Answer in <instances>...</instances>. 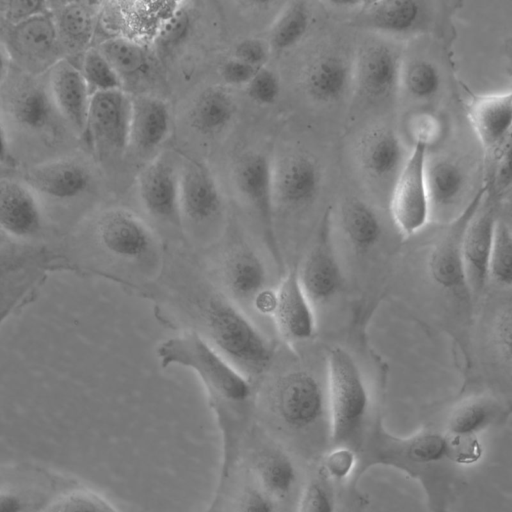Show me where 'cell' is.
<instances>
[{"label": "cell", "mask_w": 512, "mask_h": 512, "mask_svg": "<svg viewBox=\"0 0 512 512\" xmlns=\"http://www.w3.org/2000/svg\"><path fill=\"white\" fill-rule=\"evenodd\" d=\"M156 355L163 368H187L203 385L221 433L220 479L224 482L235 466L252 414L251 380L197 332H185L162 341Z\"/></svg>", "instance_id": "1"}, {"label": "cell", "mask_w": 512, "mask_h": 512, "mask_svg": "<svg viewBox=\"0 0 512 512\" xmlns=\"http://www.w3.org/2000/svg\"><path fill=\"white\" fill-rule=\"evenodd\" d=\"M356 452L354 483L374 466L392 467L420 483L430 512H449L455 465L448 458L445 434L422 430L400 437L378 421Z\"/></svg>", "instance_id": "2"}, {"label": "cell", "mask_w": 512, "mask_h": 512, "mask_svg": "<svg viewBox=\"0 0 512 512\" xmlns=\"http://www.w3.org/2000/svg\"><path fill=\"white\" fill-rule=\"evenodd\" d=\"M204 321L210 344L250 380L269 369L273 345L235 304L211 297L204 308Z\"/></svg>", "instance_id": "3"}, {"label": "cell", "mask_w": 512, "mask_h": 512, "mask_svg": "<svg viewBox=\"0 0 512 512\" xmlns=\"http://www.w3.org/2000/svg\"><path fill=\"white\" fill-rule=\"evenodd\" d=\"M326 366V406L333 446L355 449L370 406L367 384L353 355L341 346L330 347Z\"/></svg>", "instance_id": "4"}, {"label": "cell", "mask_w": 512, "mask_h": 512, "mask_svg": "<svg viewBox=\"0 0 512 512\" xmlns=\"http://www.w3.org/2000/svg\"><path fill=\"white\" fill-rule=\"evenodd\" d=\"M59 249L43 244L0 245V327L37 295L50 272L65 268Z\"/></svg>", "instance_id": "5"}, {"label": "cell", "mask_w": 512, "mask_h": 512, "mask_svg": "<svg viewBox=\"0 0 512 512\" xmlns=\"http://www.w3.org/2000/svg\"><path fill=\"white\" fill-rule=\"evenodd\" d=\"M428 148L415 143L393 182L390 213L394 224L405 238L422 231L432 217L426 180Z\"/></svg>", "instance_id": "6"}, {"label": "cell", "mask_w": 512, "mask_h": 512, "mask_svg": "<svg viewBox=\"0 0 512 512\" xmlns=\"http://www.w3.org/2000/svg\"><path fill=\"white\" fill-rule=\"evenodd\" d=\"M258 312L272 319L280 337L290 345L307 342L316 334L314 305L300 284L297 267L288 270L274 289L269 288Z\"/></svg>", "instance_id": "7"}, {"label": "cell", "mask_w": 512, "mask_h": 512, "mask_svg": "<svg viewBox=\"0 0 512 512\" xmlns=\"http://www.w3.org/2000/svg\"><path fill=\"white\" fill-rule=\"evenodd\" d=\"M234 181L240 197L258 218L271 258L279 272H283L284 262L274 225L272 160L259 152L245 155L236 165Z\"/></svg>", "instance_id": "8"}, {"label": "cell", "mask_w": 512, "mask_h": 512, "mask_svg": "<svg viewBox=\"0 0 512 512\" xmlns=\"http://www.w3.org/2000/svg\"><path fill=\"white\" fill-rule=\"evenodd\" d=\"M131 94L112 90L91 94L84 137L102 153H123L129 148Z\"/></svg>", "instance_id": "9"}, {"label": "cell", "mask_w": 512, "mask_h": 512, "mask_svg": "<svg viewBox=\"0 0 512 512\" xmlns=\"http://www.w3.org/2000/svg\"><path fill=\"white\" fill-rule=\"evenodd\" d=\"M94 239L106 254L127 261H141L155 250L156 238L150 226L133 211L111 207L99 214Z\"/></svg>", "instance_id": "10"}, {"label": "cell", "mask_w": 512, "mask_h": 512, "mask_svg": "<svg viewBox=\"0 0 512 512\" xmlns=\"http://www.w3.org/2000/svg\"><path fill=\"white\" fill-rule=\"evenodd\" d=\"M403 57L399 48L384 40L363 43L352 63V88L373 101L399 92Z\"/></svg>", "instance_id": "11"}, {"label": "cell", "mask_w": 512, "mask_h": 512, "mask_svg": "<svg viewBox=\"0 0 512 512\" xmlns=\"http://www.w3.org/2000/svg\"><path fill=\"white\" fill-rule=\"evenodd\" d=\"M352 24L388 36L426 33L433 22L432 3L416 0L359 1Z\"/></svg>", "instance_id": "12"}, {"label": "cell", "mask_w": 512, "mask_h": 512, "mask_svg": "<svg viewBox=\"0 0 512 512\" xmlns=\"http://www.w3.org/2000/svg\"><path fill=\"white\" fill-rule=\"evenodd\" d=\"M181 159L169 151L155 156L140 172L137 193L144 209L153 217L181 227Z\"/></svg>", "instance_id": "13"}, {"label": "cell", "mask_w": 512, "mask_h": 512, "mask_svg": "<svg viewBox=\"0 0 512 512\" xmlns=\"http://www.w3.org/2000/svg\"><path fill=\"white\" fill-rule=\"evenodd\" d=\"M272 404L282 422L296 430L312 427L327 411L325 390L304 370L290 371L278 379Z\"/></svg>", "instance_id": "14"}, {"label": "cell", "mask_w": 512, "mask_h": 512, "mask_svg": "<svg viewBox=\"0 0 512 512\" xmlns=\"http://www.w3.org/2000/svg\"><path fill=\"white\" fill-rule=\"evenodd\" d=\"M484 193L485 189H481L451 222L448 229L434 243L428 257V272L433 282L454 295L470 292L463 263V239L467 225L479 208Z\"/></svg>", "instance_id": "15"}, {"label": "cell", "mask_w": 512, "mask_h": 512, "mask_svg": "<svg viewBox=\"0 0 512 512\" xmlns=\"http://www.w3.org/2000/svg\"><path fill=\"white\" fill-rule=\"evenodd\" d=\"M331 214L327 211L300 268V284L313 305L328 302L340 291L343 275L332 241Z\"/></svg>", "instance_id": "16"}, {"label": "cell", "mask_w": 512, "mask_h": 512, "mask_svg": "<svg viewBox=\"0 0 512 512\" xmlns=\"http://www.w3.org/2000/svg\"><path fill=\"white\" fill-rule=\"evenodd\" d=\"M471 127L489 158L498 159L511 147V90L482 94L468 106Z\"/></svg>", "instance_id": "17"}, {"label": "cell", "mask_w": 512, "mask_h": 512, "mask_svg": "<svg viewBox=\"0 0 512 512\" xmlns=\"http://www.w3.org/2000/svg\"><path fill=\"white\" fill-rule=\"evenodd\" d=\"M43 227L42 209L33 190L22 180L0 177V232L32 243Z\"/></svg>", "instance_id": "18"}, {"label": "cell", "mask_w": 512, "mask_h": 512, "mask_svg": "<svg viewBox=\"0 0 512 512\" xmlns=\"http://www.w3.org/2000/svg\"><path fill=\"white\" fill-rule=\"evenodd\" d=\"M223 199L213 174L203 163L184 157L180 173L181 219L203 224L222 211Z\"/></svg>", "instance_id": "19"}, {"label": "cell", "mask_w": 512, "mask_h": 512, "mask_svg": "<svg viewBox=\"0 0 512 512\" xmlns=\"http://www.w3.org/2000/svg\"><path fill=\"white\" fill-rule=\"evenodd\" d=\"M272 181L275 205L301 207L317 196L321 173L310 156L289 153L272 160Z\"/></svg>", "instance_id": "20"}, {"label": "cell", "mask_w": 512, "mask_h": 512, "mask_svg": "<svg viewBox=\"0 0 512 512\" xmlns=\"http://www.w3.org/2000/svg\"><path fill=\"white\" fill-rule=\"evenodd\" d=\"M22 181L35 194L39 193L57 200H71L89 189L92 173L79 160L61 158L29 167Z\"/></svg>", "instance_id": "21"}, {"label": "cell", "mask_w": 512, "mask_h": 512, "mask_svg": "<svg viewBox=\"0 0 512 512\" xmlns=\"http://www.w3.org/2000/svg\"><path fill=\"white\" fill-rule=\"evenodd\" d=\"M47 89L57 112L83 136L91 93L80 69L66 59L56 61L48 72Z\"/></svg>", "instance_id": "22"}, {"label": "cell", "mask_w": 512, "mask_h": 512, "mask_svg": "<svg viewBox=\"0 0 512 512\" xmlns=\"http://www.w3.org/2000/svg\"><path fill=\"white\" fill-rule=\"evenodd\" d=\"M222 280L229 296L238 305L256 311L269 290L265 265L248 247H238L228 253L222 266Z\"/></svg>", "instance_id": "23"}, {"label": "cell", "mask_w": 512, "mask_h": 512, "mask_svg": "<svg viewBox=\"0 0 512 512\" xmlns=\"http://www.w3.org/2000/svg\"><path fill=\"white\" fill-rule=\"evenodd\" d=\"M408 154L396 132L386 126L369 129L360 139L357 157L363 171L374 180L388 181L400 173Z\"/></svg>", "instance_id": "24"}, {"label": "cell", "mask_w": 512, "mask_h": 512, "mask_svg": "<svg viewBox=\"0 0 512 512\" xmlns=\"http://www.w3.org/2000/svg\"><path fill=\"white\" fill-rule=\"evenodd\" d=\"M497 217L489 206L477 209L463 239V263L469 291L479 293L488 277L489 255Z\"/></svg>", "instance_id": "25"}, {"label": "cell", "mask_w": 512, "mask_h": 512, "mask_svg": "<svg viewBox=\"0 0 512 512\" xmlns=\"http://www.w3.org/2000/svg\"><path fill=\"white\" fill-rule=\"evenodd\" d=\"M131 125L129 148L138 152L156 150L168 137L171 113L160 97L149 94L131 95Z\"/></svg>", "instance_id": "26"}, {"label": "cell", "mask_w": 512, "mask_h": 512, "mask_svg": "<svg viewBox=\"0 0 512 512\" xmlns=\"http://www.w3.org/2000/svg\"><path fill=\"white\" fill-rule=\"evenodd\" d=\"M303 84L313 101L336 103L352 88V64L335 53L321 54L307 66Z\"/></svg>", "instance_id": "27"}, {"label": "cell", "mask_w": 512, "mask_h": 512, "mask_svg": "<svg viewBox=\"0 0 512 512\" xmlns=\"http://www.w3.org/2000/svg\"><path fill=\"white\" fill-rule=\"evenodd\" d=\"M236 109L235 98L228 89L222 86L207 87L191 105L189 123L203 135H216L231 124Z\"/></svg>", "instance_id": "28"}, {"label": "cell", "mask_w": 512, "mask_h": 512, "mask_svg": "<svg viewBox=\"0 0 512 512\" xmlns=\"http://www.w3.org/2000/svg\"><path fill=\"white\" fill-rule=\"evenodd\" d=\"M97 48L120 78L124 90L128 84L143 80L151 71V55L145 44L112 36L103 40Z\"/></svg>", "instance_id": "29"}, {"label": "cell", "mask_w": 512, "mask_h": 512, "mask_svg": "<svg viewBox=\"0 0 512 512\" xmlns=\"http://www.w3.org/2000/svg\"><path fill=\"white\" fill-rule=\"evenodd\" d=\"M503 416V407L488 396H475L457 405L450 413L446 433L451 436H478Z\"/></svg>", "instance_id": "30"}, {"label": "cell", "mask_w": 512, "mask_h": 512, "mask_svg": "<svg viewBox=\"0 0 512 512\" xmlns=\"http://www.w3.org/2000/svg\"><path fill=\"white\" fill-rule=\"evenodd\" d=\"M426 180L432 214L448 208L462 196L466 186L463 168L448 158L427 159Z\"/></svg>", "instance_id": "31"}, {"label": "cell", "mask_w": 512, "mask_h": 512, "mask_svg": "<svg viewBox=\"0 0 512 512\" xmlns=\"http://www.w3.org/2000/svg\"><path fill=\"white\" fill-rule=\"evenodd\" d=\"M341 229L358 251H368L381 238L382 225L373 208L361 199L346 200L340 209Z\"/></svg>", "instance_id": "32"}, {"label": "cell", "mask_w": 512, "mask_h": 512, "mask_svg": "<svg viewBox=\"0 0 512 512\" xmlns=\"http://www.w3.org/2000/svg\"><path fill=\"white\" fill-rule=\"evenodd\" d=\"M11 39L15 48L27 56H44L55 48L59 34L51 10L36 14L13 25Z\"/></svg>", "instance_id": "33"}, {"label": "cell", "mask_w": 512, "mask_h": 512, "mask_svg": "<svg viewBox=\"0 0 512 512\" xmlns=\"http://www.w3.org/2000/svg\"><path fill=\"white\" fill-rule=\"evenodd\" d=\"M310 20L307 2H284L269 29L267 43L270 50L283 52L297 45L307 33Z\"/></svg>", "instance_id": "34"}, {"label": "cell", "mask_w": 512, "mask_h": 512, "mask_svg": "<svg viewBox=\"0 0 512 512\" xmlns=\"http://www.w3.org/2000/svg\"><path fill=\"white\" fill-rule=\"evenodd\" d=\"M95 3L68 2L54 15L59 37L76 48H89L94 34L100 5Z\"/></svg>", "instance_id": "35"}, {"label": "cell", "mask_w": 512, "mask_h": 512, "mask_svg": "<svg viewBox=\"0 0 512 512\" xmlns=\"http://www.w3.org/2000/svg\"><path fill=\"white\" fill-rule=\"evenodd\" d=\"M258 485L272 498H284L293 489L297 473L292 460L282 451L268 450L256 460Z\"/></svg>", "instance_id": "36"}, {"label": "cell", "mask_w": 512, "mask_h": 512, "mask_svg": "<svg viewBox=\"0 0 512 512\" xmlns=\"http://www.w3.org/2000/svg\"><path fill=\"white\" fill-rule=\"evenodd\" d=\"M54 105L47 88L30 86L13 99L11 113L14 120L27 130L39 131L47 126Z\"/></svg>", "instance_id": "37"}, {"label": "cell", "mask_w": 512, "mask_h": 512, "mask_svg": "<svg viewBox=\"0 0 512 512\" xmlns=\"http://www.w3.org/2000/svg\"><path fill=\"white\" fill-rule=\"evenodd\" d=\"M441 83V73L430 60L416 58L403 62L399 92L415 100H428L439 92Z\"/></svg>", "instance_id": "38"}, {"label": "cell", "mask_w": 512, "mask_h": 512, "mask_svg": "<svg viewBox=\"0 0 512 512\" xmlns=\"http://www.w3.org/2000/svg\"><path fill=\"white\" fill-rule=\"evenodd\" d=\"M488 277L503 287L512 284V232L510 226L499 218L489 255Z\"/></svg>", "instance_id": "39"}, {"label": "cell", "mask_w": 512, "mask_h": 512, "mask_svg": "<svg viewBox=\"0 0 512 512\" xmlns=\"http://www.w3.org/2000/svg\"><path fill=\"white\" fill-rule=\"evenodd\" d=\"M80 71L91 94L124 90L120 78L97 47L84 52Z\"/></svg>", "instance_id": "40"}, {"label": "cell", "mask_w": 512, "mask_h": 512, "mask_svg": "<svg viewBox=\"0 0 512 512\" xmlns=\"http://www.w3.org/2000/svg\"><path fill=\"white\" fill-rule=\"evenodd\" d=\"M192 27L190 13L179 3L175 11L168 17L154 38L155 47L162 52L175 49L185 41Z\"/></svg>", "instance_id": "41"}, {"label": "cell", "mask_w": 512, "mask_h": 512, "mask_svg": "<svg viewBox=\"0 0 512 512\" xmlns=\"http://www.w3.org/2000/svg\"><path fill=\"white\" fill-rule=\"evenodd\" d=\"M245 87L247 96L261 106L274 104L281 92L278 75L267 66L261 67Z\"/></svg>", "instance_id": "42"}, {"label": "cell", "mask_w": 512, "mask_h": 512, "mask_svg": "<svg viewBox=\"0 0 512 512\" xmlns=\"http://www.w3.org/2000/svg\"><path fill=\"white\" fill-rule=\"evenodd\" d=\"M407 131L413 144L425 145L428 149L435 144L443 133L442 121L430 111H417L407 121Z\"/></svg>", "instance_id": "43"}, {"label": "cell", "mask_w": 512, "mask_h": 512, "mask_svg": "<svg viewBox=\"0 0 512 512\" xmlns=\"http://www.w3.org/2000/svg\"><path fill=\"white\" fill-rule=\"evenodd\" d=\"M357 465V452L347 446H334L323 461V473L328 479L343 482L353 477Z\"/></svg>", "instance_id": "44"}, {"label": "cell", "mask_w": 512, "mask_h": 512, "mask_svg": "<svg viewBox=\"0 0 512 512\" xmlns=\"http://www.w3.org/2000/svg\"><path fill=\"white\" fill-rule=\"evenodd\" d=\"M298 512H335L334 496L324 477H314L308 482Z\"/></svg>", "instance_id": "45"}, {"label": "cell", "mask_w": 512, "mask_h": 512, "mask_svg": "<svg viewBox=\"0 0 512 512\" xmlns=\"http://www.w3.org/2000/svg\"><path fill=\"white\" fill-rule=\"evenodd\" d=\"M445 437L448 458L454 465H471L481 458L483 449L478 436H451L445 434Z\"/></svg>", "instance_id": "46"}, {"label": "cell", "mask_w": 512, "mask_h": 512, "mask_svg": "<svg viewBox=\"0 0 512 512\" xmlns=\"http://www.w3.org/2000/svg\"><path fill=\"white\" fill-rule=\"evenodd\" d=\"M51 512H119L102 497L91 492L73 493L59 501Z\"/></svg>", "instance_id": "47"}, {"label": "cell", "mask_w": 512, "mask_h": 512, "mask_svg": "<svg viewBox=\"0 0 512 512\" xmlns=\"http://www.w3.org/2000/svg\"><path fill=\"white\" fill-rule=\"evenodd\" d=\"M267 42L259 38H245L236 43L232 57L253 67L266 66L270 55Z\"/></svg>", "instance_id": "48"}, {"label": "cell", "mask_w": 512, "mask_h": 512, "mask_svg": "<svg viewBox=\"0 0 512 512\" xmlns=\"http://www.w3.org/2000/svg\"><path fill=\"white\" fill-rule=\"evenodd\" d=\"M236 512H278L273 498L259 485H249L242 491Z\"/></svg>", "instance_id": "49"}, {"label": "cell", "mask_w": 512, "mask_h": 512, "mask_svg": "<svg viewBox=\"0 0 512 512\" xmlns=\"http://www.w3.org/2000/svg\"><path fill=\"white\" fill-rule=\"evenodd\" d=\"M259 69L231 56L222 63L220 76L227 86L241 87L246 86Z\"/></svg>", "instance_id": "50"}, {"label": "cell", "mask_w": 512, "mask_h": 512, "mask_svg": "<svg viewBox=\"0 0 512 512\" xmlns=\"http://www.w3.org/2000/svg\"><path fill=\"white\" fill-rule=\"evenodd\" d=\"M511 331V306L508 305L497 314L493 326L496 346L508 365L511 362Z\"/></svg>", "instance_id": "51"}, {"label": "cell", "mask_w": 512, "mask_h": 512, "mask_svg": "<svg viewBox=\"0 0 512 512\" xmlns=\"http://www.w3.org/2000/svg\"><path fill=\"white\" fill-rule=\"evenodd\" d=\"M6 18L16 25L36 14L50 10L49 4L44 1L13 0L3 2Z\"/></svg>", "instance_id": "52"}, {"label": "cell", "mask_w": 512, "mask_h": 512, "mask_svg": "<svg viewBox=\"0 0 512 512\" xmlns=\"http://www.w3.org/2000/svg\"><path fill=\"white\" fill-rule=\"evenodd\" d=\"M494 187L496 191L503 195L511 188V150L506 149L496 160V169L494 176Z\"/></svg>", "instance_id": "53"}, {"label": "cell", "mask_w": 512, "mask_h": 512, "mask_svg": "<svg viewBox=\"0 0 512 512\" xmlns=\"http://www.w3.org/2000/svg\"><path fill=\"white\" fill-rule=\"evenodd\" d=\"M31 500L22 493L0 491V512H32Z\"/></svg>", "instance_id": "54"}, {"label": "cell", "mask_w": 512, "mask_h": 512, "mask_svg": "<svg viewBox=\"0 0 512 512\" xmlns=\"http://www.w3.org/2000/svg\"><path fill=\"white\" fill-rule=\"evenodd\" d=\"M13 163L14 160L12 159L7 134L0 120V166L8 168V166H11Z\"/></svg>", "instance_id": "55"}, {"label": "cell", "mask_w": 512, "mask_h": 512, "mask_svg": "<svg viewBox=\"0 0 512 512\" xmlns=\"http://www.w3.org/2000/svg\"><path fill=\"white\" fill-rule=\"evenodd\" d=\"M8 57L6 52L0 47V89L6 80L8 73Z\"/></svg>", "instance_id": "56"}, {"label": "cell", "mask_w": 512, "mask_h": 512, "mask_svg": "<svg viewBox=\"0 0 512 512\" xmlns=\"http://www.w3.org/2000/svg\"><path fill=\"white\" fill-rule=\"evenodd\" d=\"M8 176V169L7 167L0 166V177Z\"/></svg>", "instance_id": "57"}]
</instances>
